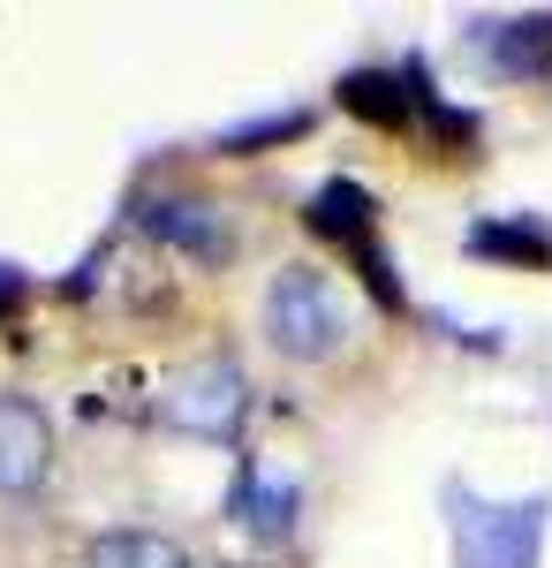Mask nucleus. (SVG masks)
I'll use <instances>...</instances> for the list:
<instances>
[{
    "label": "nucleus",
    "instance_id": "nucleus-2",
    "mask_svg": "<svg viewBox=\"0 0 552 568\" xmlns=\"http://www.w3.org/2000/svg\"><path fill=\"white\" fill-rule=\"evenodd\" d=\"M160 417L190 439H235L251 417V372L235 356H197V364H174L167 387H160Z\"/></svg>",
    "mask_w": 552,
    "mask_h": 568
},
{
    "label": "nucleus",
    "instance_id": "nucleus-5",
    "mask_svg": "<svg viewBox=\"0 0 552 568\" xmlns=\"http://www.w3.org/2000/svg\"><path fill=\"white\" fill-rule=\"evenodd\" d=\"M84 568H190V554L174 546L167 530L129 524V530H99L91 554H84Z\"/></svg>",
    "mask_w": 552,
    "mask_h": 568
},
{
    "label": "nucleus",
    "instance_id": "nucleus-4",
    "mask_svg": "<svg viewBox=\"0 0 552 568\" xmlns=\"http://www.w3.org/2000/svg\"><path fill=\"white\" fill-rule=\"evenodd\" d=\"M136 220H144L160 243L190 251V258H227V251H235V243H227V220H219L213 205H197V197H144Z\"/></svg>",
    "mask_w": 552,
    "mask_h": 568
},
{
    "label": "nucleus",
    "instance_id": "nucleus-1",
    "mask_svg": "<svg viewBox=\"0 0 552 568\" xmlns=\"http://www.w3.org/2000/svg\"><path fill=\"white\" fill-rule=\"evenodd\" d=\"M265 342L296 364H326L348 349V296L334 288L326 265H280L265 281Z\"/></svg>",
    "mask_w": 552,
    "mask_h": 568
},
{
    "label": "nucleus",
    "instance_id": "nucleus-3",
    "mask_svg": "<svg viewBox=\"0 0 552 568\" xmlns=\"http://www.w3.org/2000/svg\"><path fill=\"white\" fill-rule=\"evenodd\" d=\"M53 478V417L31 394H0V500H31Z\"/></svg>",
    "mask_w": 552,
    "mask_h": 568
}]
</instances>
